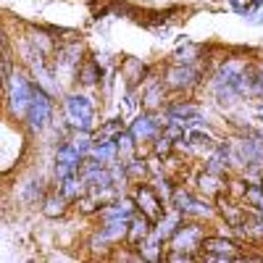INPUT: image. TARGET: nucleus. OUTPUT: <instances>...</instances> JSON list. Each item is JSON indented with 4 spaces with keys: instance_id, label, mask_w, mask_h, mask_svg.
<instances>
[{
    "instance_id": "nucleus-1",
    "label": "nucleus",
    "mask_w": 263,
    "mask_h": 263,
    "mask_svg": "<svg viewBox=\"0 0 263 263\" xmlns=\"http://www.w3.org/2000/svg\"><path fill=\"white\" fill-rule=\"evenodd\" d=\"M32 92H34V77L24 66H16V71L11 74L8 84H6V105L11 119L24 124L27 114H29V103H32Z\"/></svg>"
},
{
    "instance_id": "nucleus-2",
    "label": "nucleus",
    "mask_w": 263,
    "mask_h": 263,
    "mask_svg": "<svg viewBox=\"0 0 263 263\" xmlns=\"http://www.w3.org/2000/svg\"><path fill=\"white\" fill-rule=\"evenodd\" d=\"M63 119H66V126H69V129L95 132L98 129V108H95V100L87 95V92H79V90L66 92L63 95Z\"/></svg>"
},
{
    "instance_id": "nucleus-3",
    "label": "nucleus",
    "mask_w": 263,
    "mask_h": 263,
    "mask_svg": "<svg viewBox=\"0 0 263 263\" xmlns=\"http://www.w3.org/2000/svg\"><path fill=\"white\" fill-rule=\"evenodd\" d=\"M53 114H55V95L34 82V92H32V103H29V114L24 119V126L32 135H40V132H45L53 124Z\"/></svg>"
},
{
    "instance_id": "nucleus-4",
    "label": "nucleus",
    "mask_w": 263,
    "mask_h": 263,
    "mask_svg": "<svg viewBox=\"0 0 263 263\" xmlns=\"http://www.w3.org/2000/svg\"><path fill=\"white\" fill-rule=\"evenodd\" d=\"M203 239H205V227L200 224V218H187V221L177 229L168 239V250H184V253H192L200 258V250H203Z\"/></svg>"
},
{
    "instance_id": "nucleus-5",
    "label": "nucleus",
    "mask_w": 263,
    "mask_h": 263,
    "mask_svg": "<svg viewBox=\"0 0 263 263\" xmlns=\"http://www.w3.org/2000/svg\"><path fill=\"white\" fill-rule=\"evenodd\" d=\"M177 211H182L187 218H211L216 213V205L211 203V197L205 195H195L192 190H184V187H177V192H174L171 203Z\"/></svg>"
},
{
    "instance_id": "nucleus-6",
    "label": "nucleus",
    "mask_w": 263,
    "mask_h": 263,
    "mask_svg": "<svg viewBox=\"0 0 263 263\" xmlns=\"http://www.w3.org/2000/svg\"><path fill=\"white\" fill-rule=\"evenodd\" d=\"M239 253H242V245H239L237 239L224 237V234H205L200 258L216 260V263H232V260L239 258Z\"/></svg>"
},
{
    "instance_id": "nucleus-7",
    "label": "nucleus",
    "mask_w": 263,
    "mask_h": 263,
    "mask_svg": "<svg viewBox=\"0 0 263 263\" xmlns=\"http://www.w3.org/2000/svg\"><path fill=\"white\" fill-rule=\"evenodd\" d=\"M203 79V71L197 66H187V63H171L166 74H163V84L171 92H192Z\"/></svg>"
},
{
    "instance_id": "nucleus-8",
    "label": "nucleus",
    "mask_w": 263,
    "mask_h": 263,
    "mask_svg": "<svg viewBox=\"0 0 263 263\" xmlns=\"http://www.w3.org/2000/svg\"><path fill=\"white\" fill-rule=\"evenodd\" d=\"M84 156L71 145V140H61V145L55 147V156H53V171H55V182H63L79 174Z\"/></svg>"
},
{
    "instance_id": "nucleus-9",
    "label": "nucleus",
    "mask_w": 263,
    "mask_h": 263,
    "mask_svg": "<svg viewBox=\"0 0 263 263\" xmlns=\"http://www.w3.org/2000/svg\"><path fill=\"white\" fill-rule=\"evenodd\" d=\"M163 124L166 121H161V116L156 111H147V108H145V111L129 124V132L135 135L137 145H153V140L163 132Z\"/></svg>"
},
{
    "instance_id": "nucleus-10",
    "label": "nucleus",
    "mask_w": 263,
    "mask_h": 263,
    "mask_svg": "<svg viewBox=\"0 0 263 263\" xmlns=\"http://www.w3.org/2000/svg\"><path fill=\"white\" fill-rule=\"evenodd\" d=\"M132 197H135L137 203V211H142L145 216H150L153 221H158V218L163 216L166 205H163V197L158 195V190L147 184V182H137L135 192H132Z\"/></svg>"
},
{
    "instance_id": "nucleus-11",
    "label": "nucleus",
    "mask_w": 263,
    "mask_h": 263,
    "mask_svg": "<svg viewBox=\"0 0 263 263\" xmlns=\"http://www.w3.org/2000/svg\"><path fill=\"white\" fill-rule=\"evenodd\" d=\"M84 55V45L82 42H66V45H61V48H55V63H53V71H55V77L61 74V71H74L77 74V69L82 66V58Z\"/></svg>"
},
{
    "instance_id": "nucleus-12",
    "label": "nucleus",
    "mask_w": 263,
    "mask_h": 263,
    "mask_svg": "<svg viewBox=\"0 0 263 263\" xmlns=\"http://www.w3.org/2000/svg\"><path fill=\"white\" fill-rule=\"evenodd\" d=\"M137 213V203H135V197H116V200L111 203H105L100 205L98 216H100V221H114V218H132Z\"/></svg>"
},
{
    "instance_id": "nucleus-13",
    "label": "nucleus",
    "mask_w": 263,
    "mask_h": 263,
    "mask_svg": "<svg viewBox=\"0 0 263 263\" xmlns=\"http://www.w3.org/2000/svg\"><path fill=\"white\" fill-rule=\"evenodd\" d=\"M184 221H187V216L171 205V208H166V211H163V216L156 221V229H153V234H158V237L163 239V242L168 245V239H171L174 234H177V229H179Z\"/></svg>"
},
{
    "instance_id": "nucleus-14",
    "label": "nucleus",
    "mask_w": 263,
    "mask_h": 263,
    "mask_svg": "<svg viewBox=\"0 0 263 263\" xmlns=\"http://www.w3.org/2000/svg\"><path fill=\"white\" fill-rule=\"evenodd\" d=\"M216 211L218 213H221V218H224V221H227V227H232V229H239V227H242L245 224V218H248V208L245 205H237V203H229L227 200V192H221V195H218L216 197Z\"/></svg>"
},
{
    "instance_id": "nucleus-15",
    "label": "nucleus",
    "mask_w": 263,
    "mask_h": 263,
    "mask_svg": "<svg viewBox=\"0 0 263 263\" xmlns=\"http://www.w3.org/2000/svg\"><path fill=\"white\" fill-rule=\"evenodd\" d=\"M153 229H156V221H153L150 216H145L142 211H137L135 216L129 218V234H126V245H129V248L140 245L145 237H150V234H153Z\"/></svg>"
},
{
    "instance_id": "nucleus-16",
    "label": "nucleus",
    "mask_w": 263,
    "mask_h": 263,
    "mask_svg": "<svg viewBox=\"0 0 263 263\" xmlns=\"http://www.w3.org/2000/svg\"><path fill=\"white\" fill-rule=\"evenodd\" d=\"M71 203L74 200H69V197H66L61 190H50L45 195V200L40 203V208H42V213H45L48 218H63L66 213H69Z\"/></svg>"
},
{
    "instance_id": "nucleus-17",
    "label": "nucleus",
    "mask_w": 263,
    "mask_h": 263,
    "mask_svg": "<svg viewBox=\"0 0 263 263\" xmlns=\"http://www.w3.org/2000/svg\"><path fill=\"white\" fill-rule=\"evenodd\" d=\"M195 184H197V192L205 195V197H218L221 192H227V190H229V182H227L224 177H218V174H213V171H203V174H197Z\"/></svg>"
},
{
    "instance_id": "nucleus-18",
    "label": "nucleus",
    "mask_w": 263,
    "mask_h": 263,
    "mask_svg": "<svg viewBox=\"0 0 263 263\" xmlns=\"http://www.w3.org/2000/svg\"><path fill=\"white\" fill-rule=\"evenodd\" d=\"M203 114V108L200 103H195V100H177V103H168L163 105V119H177V121H187L192 116H200Z\"/></svg>"
},
{
    "instance_id": "nucleus-19",
    "label": "nucleus",
    "mask_w": 263,
    "mask_h": 263,
    "mask_svg": "<svg viewBox=\"0 0 263 263\" xmlns=\"http://www.w3.org/2000/svg\"><path fill=\"white\" fill-rule=\"evenodd\" d=\"M166 242L158 237V234H150L145 237L140 245H135V250L140 253V260H150V263H158V260H166V253H163Z\"/></svg>"
},
{
    "instance_id": "nucleus-20",
    "label": "nucleus",
    "mask_w": 263,
    "mask_h": 263,
    "mask_svg": "<svg viewBox=\"0 0 263 263\" xmlns=\"http://www.w3.org/2000/svg\"><path fill=\"white\" fill-rule=\"evenodd\" d=\"M90 156H92L98 163H103V166H111L114 161H119L116 140H111V137H98V135H95V145H92V150H90Z\"/></svg>"
},
{
    "instance_id": "nucleus-21",
    "label": "nucleus",
    "mask_w": 263,
    "mask_h": 263,
    "mask_svg": "<svg viewBox=\"0 0 263 263\" xmlns=\"http://www.w3.org/2000/svg\"><path fill=\"white\" fill-rule=\"evenodd\" d=\"M100 79H103V66L95 61V55L92 58H84L82 66L77 69V82L90 90V87H98L100 84Z\"/></svg>"
},
{
    "instance_id": "nucleus-22",
    "label": "nucleus",
    "mask_w": 263,
    "mask_h": 263,
    "mask_svg": "<svg viewBox=\"0 0 263 263\" xmlns=\"http://www.w3.org/2000/svg\"><path fill=\"white\" fill-rule=\"evenodd\" d=\"M166 90L168 87L163 84V79L161 82H153L147 90H145V95H142V105L147 108V111H163V98H166Z\"/></svg>"
},
{
    "instance_id": "nucleus-23",
    "label": "nucleus",
    "mask_w": 263,
    "mask_h": 263,
    "mask_svg": "<svg viewBox=\"0 0 263 263\" xmlns=\"http://www.w3.org/2000/svg\"><path fill=\"white\" fill-rule=\"evenodd\" d=\"M184 145H187V147H205V150H208V147L216 145V140L211 137V132L192 126V129H187V140H184Z\"/></svg>"
},
{
    "instance_id": "nucleus-24",
    "label": "nucleus",
    "mask_w": 263,
    "mask_h": 263,
    "mask_svg": "<svg viewBox=\"0 0 263 263\" xmlns=\"http://www.w3.org/2000/svg\"><path fill=\"white\" fill-rule=\"evenodd\" d=\"M203 55V48L200 45H192V42H184V48H179L177 53H174V63H197V58Z\"/></svg>"
},
{
    "instance_id": "nucleus-25",
    "label": "nucleus",
    "mask_w": 263,
    "mask_h": 263,
    "mask_svg": "<svg viewBox=\"0 0 263 263\" xmlns=\"http://www.w3.org/2000/svg\"><path fill=\"white\" fill-rule=\"evenodd\" d=\"M45 184H42L40 179L37 182H29V187H24V192H21V200H24L27 205H34L37 200L42 203V200H45Z\"/></svg>"
},
{
    "instance_id": "nucleus-26",
    "label": "nucleus",
    "mask_w": 263,
    "mask_h": 263,
    "mask_svg": "<svg viewBox=\"0 0 263 263\" xmlns=\"http://www.w3.org/2000/svg\"><path fill=\"white\" fill-rule=\"evenodd\" d=\"M174 147H177V142H174L171 137H166L163 132H161V135L153 140V156H156V158H171Z\"/></svg>"
},
{
    "instance_id": "nucleus-27",
    "label": "nucleus",
    "mask_w": 263,
    "mask_h": 263,
    "mask_svg": "<svg viewBox=\"0 0 263 263\" xmlns=\"http://www.w3.org/2000/svg\"><path fill=\"white\" fill-rule=\"evenodd\" d=\"M126 174H129V179H132V182H145V179H147V174H150V168H147L145 161H140V158L135 156V158H129V161H126Z\"/></svg>"
},
{
    "instance_id": "nucleus-28",
    "label": "nucleus",
    "mask_w": 263,
    "mask_h": 263,
    "mask_svg": "<svg viewBox=\"0 0 263 263\" xmlns=\"http://www.w3.org/2000/svg\"><path fill=\"white\" fill-rule=\"evenodd\" d=\"M124 129H126V126H124L121 119H111V121H105V124L100 126V132H95V135H98V137H111V140H114L119 132H124Z\"/></svg>"
},
{
    "instance_id": "nucleus-29",
    "label": "nucleus",
    "mask_w": 263,
    "mask_h": 263,
    "mask_svg": "<svg viewBox=\"0 0 263 263\" xmlns=\"http://www.w3.org/2000/svg\"><path fill=\"white\" fill-rule=\"evenodd\" d=\"M166 260L190 263V260H197V255H192V253H184V250H168V248H166Z\"/></svg>"
},
{
    "instance_id": "nucleus-30",
    "label": "nucleus",
    "mask_w": 263,
    "mask_h": 263,
    "mask_svg": "<svg viewBox=\"0 0 263 263\" xmlns=\"http://www.w3.org/2000/svg\"><path fill=\"white\" fill-rule=\"evenodd\" d=\"M250 24H255V27H258V24H263V11H258V13H255V18H250Z\"/></svg>"
},
{
    "instance_id": "nucleus-31",
    "label": "nucleus",
    "mask_w": 263,
    "mask_h": 263,
    "mask_svg": "<svg viewBox=\"0 0 263 263\" xmlns=\"http://www.w3.org/2000/svg\"><path fill=\"white\" fill-rule=\"evenodd\" d=\"M229 3H232V6H234V11L239 13V8H242V6H239V0H229Z\"/></svg>"
}]
</instances>
